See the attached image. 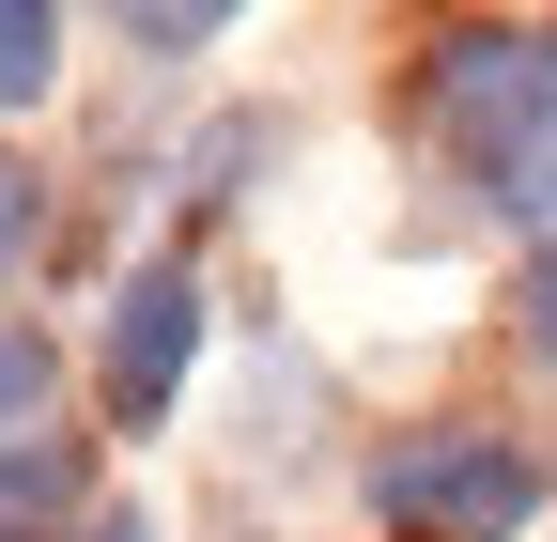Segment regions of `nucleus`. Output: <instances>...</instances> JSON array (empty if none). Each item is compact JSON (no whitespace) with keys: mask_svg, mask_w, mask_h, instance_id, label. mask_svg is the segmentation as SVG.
<instances>
[{"mask_svg":"<svg viewBox=\"0 0 557 542\" xmlns=\"http://www.w3.org/2000/svg\"><path fill=\"white\" fill-rule=\"evenodd\" d=\"M32 218H47V201H32V171L0 156V280H16V248H32Z\"/></svg>","mask_w":557,"mask_h":542,"instance_id":"7","label":"nucleus"},{"mask_svg":"<svg viewBox=\"0 0 557 542\" xmlns=\"http://www.w3.org/2000/svg\"><path fill=\"white\" fill-rule=\"evenodd\" d=\"M62 78V16H47V0H0V109H32Z\"/></svg>","mask_w":557,"mask_h":542,"instance_id":"5","label":"nucleus"},{"mask_svg":"<svg viewBox=\"0 0 557 542\" xmlns=\"http://www.w3.org/2000/svg\"><path fill=\"white\" fill-rule=\"evenodd\" d=\"M434 124L496 218H557V32H449Z\"/></svg>","mask_w":557,"mask_h":542,"instance_id":"1","label":"nucleus"},{"mask_svg":"<svg viewBox=\"0 0 557 542\" xmlns=\"http://www.w3.org/2000/svg\"><path fill=\"white\" fill-rule=\"evenodd\" d=\"M357 496H372V527H403V542H511V527L542 512V449L480 434V419H434V434H387Z\"/></svg>","mask_w":557,"mask_h":542,"instance_id":"2","label":"nucleus"},{"mask_svg":"<svg viewBox=\"0 0 557 542\" xmlns=\"http://www.w3.org/2000/svg\"><path fill=\"white\" fill-rule=\"evenodd\" d=\"M0 542H16V527H0Z\"/></svg>","mask_w":557,"mask_h":542,"instance_id":"9","label":"nucleus"},{"mask_svg":"<svg viewBox=\"0 0 557 542\" xmlns=\"http://www.w3.org/2000/svg\"><path fill=\"white\" fill-rule=\"evenodd\" d=\"M511 310H527V342H542V357H557V248H542V263H527V280H511Z\"/></svg>","mask_w":557,"mask_h":542,"instance_id":"8","label":"nucleus"},{"mask_svg":"<svg viewBox=\"0 0 557 542\" xmlns=\"http://www.w3.org/2000/svg\"><path fill=\"white\" fill-rule=\"evenodd\" d=\"M233 16H218V0H156V16H124V47H218Z\"/></svg>","mask_w":557,"mask_h":542,"instance_id":"6","label":"nucleus"},{"mask_svg":"<svg viewBox=\"0 0 557 542\" xmlns=\"http://www.w3.org/2000/svg\"><path fill=\"white\" fill-rule=\"evenodd\" d=\"M186 357H201V280H186V263H139V280L109 295V403H124V434L171 419Z\"/></svg>","mask_w":557,"mask_h":542,"instance_id":"3","label":"nucleus"},{"mask_svg":"<svg viewBox=\"0 0 557 542\" xmlns=\"http://www.w3.org/2000/svg\"><path fill=\"white\" fill-rule=\"evenodd\" d=\"M47 403H62V342L0 325V496H78V465L47 449Z\"/></svg>","mask_w":557,"mask_h":542,"instance_id":"4","label":"nucleus"}]
</instances>
